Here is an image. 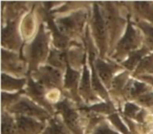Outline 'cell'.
<instances>
[{
    "label": "cell",
    "instance_id": "obj_1",
    "mask_svg": "<svg viewBox=\"0 0 153 134\" xmlns=\"http://www.w3.org/2000/svg\"><path fill=\"white\" fill-rule=\"evenodd\" d=\"M47 53V35L44 27L40 26L36 39L33 41L28 49V58H30V70H36L37 66L40 62L45 59Z\"/></svg>",
    "mask_w": 153,
    "mask_h": 134
},
{
    "label": "cell",
    "instance_id": "obj_2",
    "mask_svg": "<svg viewBox=\"0 0 153 134\" xmlns=\"http://www.w3.org/2000/svg\"><path fill=\"white\" fill-rule=\"evenodd\" d=\"M142 41L140 36L137 34L135 30L132 27V24L130 22V20H128V26H127V32L126 35L124 36V38L121 40V42L119 43L117 47V51L113 55V58L115 59H121L127 53H131L132 49L136 48L138 46V44Z\"/></svg>",
    "mask_w": 153,
    "mask_h": 134
},
{
    "label": "cell",
    "instance_id": "obj_3",
    "mask_svg": "<svg viewBox=\"0 0 153 134\" xmlns=\"http://www.w3.org/2000/svg\"><path fill=\"white\" fill-rule=\"evenodd\" d=\"M84 21H85V13L84 12H76V14L71 16L58 19L57 23L64 36L65 35L74 36L81 32Z\"/></svg>",
    "mask_w": 153,
    "mask_h": 134
},
{
    "label": "cell",
    "instance_id": "obj_4",
    "mask_svg": "<svg viewBox=\"0 0 153 134\" xmlns=\"http://www.w3.org/2000/svg\"><path fill=\"white\" fill-rule=\"evenodd\" d=\"M94 32L96 37L97 43L101 51V56H104L107 49V33H106V24L103 19V16L100 12V7L97 3L94 7Z\"/></svg>",
    "mask_w": 153,
    "mask_h": 134
},
{
    "label": "cell",
    "instance_id": "obj_5",
    "mask_svg": "<svg viewBox=\"0 0 153 134\" xmlns=\"http://www.w3.org/2000/svg\"><path fill=\"white\" fill-rule=\"evenodd\" d=\"M10 110L14 113L30 115V116H35L41 119H45L49 117V114L46 111L38 107L37 105H35L34 103L30 102L27 98H21L20 101H18L17 104L12 106Z\"/></svg>",
    "mask_w": 153,
    "mask_h": 134
},
{
    "label": "cell",
    "instance_id": "obj_6",
    "mask_svg": "<svg viewBox=\"0 0 153 134\" xmlns=\"http://www.w3.org/2000/svg\"><path fill=\"white\" fill-rule=\"evenodd\" d=\"M56 107L59 110V112L63 115L64 121L66 126L72 131L74 134H83L82 129L80 128L79 121H78V114L76 112L71 108L68 101H63L58 104H56Z\"/></svg>",
    "mask_w": 153,
    "mask_h": 134
},
{
    "label": "cell",
    "instance_id": "obj_7",
    "mask_svg": "<svg viewBox=\"0 0 153 134\" xmlns=\"http://www.w3.org/2000/svg\"><path fill=\"white\" fill-rule=\"evenodd\" d=\"M39 84L48 88L60 87L61 86V73L51 67H42L35 73Z\"/></svg>",
    "mask_w": 153,
    "mask_h": 134
},
{
    "label": "cell",
    "instance_id": "obj_8",
    "mask_svg": "<svg viewBox=\"0 0 153 134\" xmlns=\"http://www.w3.org/2000/svg\"><path fill=\"white\" fill-rule=\"evenodd\" d=\"M2 44L13 49H19L21 42L16 30V22L9 21L7 25L2 30Z\"/></svg>",
    "mask_w": 153,
    "mask_h": 134
},
{
    "label": "cell",
    "instance_id": "obj_9",
    "mask_svg": "<svg viewBox=\"0 0 153 134\" xmlns=\"http://www.w3.org/2000/svg\"><path fill=\"white\" fill-rule=\"evenodd\" d=\"M2 68L14 73H22L24 71V64L16 53L2 50Z\"/></svg>",
    "mask_w": 153,
    "mask_h": 134
},
{
    "label": "cell",
    "instance_id": "obj_10",
    "mask_svg": "<svg viewBox=\"0 0 153 134\" xmlns=\"http://www.w3.org/2000/svg\"><path fill=\"white\" fill-rule=\"evenodd\" d=\"M43 128V124L26 116L17 117V129L19 134H39Z\"/></svg>",
    "mask_w": 153,
    "mask_h": 134
},
{
    "label": "cell",
    "instance_id": "obj_11",
    "mask_svg": "<svg viewBox=\"0 0 153 134\" xmlns=\"http://www.w3.org/2000/svg\"><path fill=\"white\" fill-rule=\"evenodd\" d=\"M27 93L30 98H34L36 102H38L40 105H42L43 107L47 109V111H51V113L53 112V107L51 106V104H48L46 100L44 98V88L42 87V85L39 83L34 82L32 79L28 80V87H27Z\"/></svg>",
    "mask_w": 153,
    "mask_h": 134
},
{
    "label": "cell",
    "instance_id": "obj_12",
    "mask_svg": "<svg viewBox=\"0 0 153 134\" xmlns=\"http://www.w3.org/2000/svg\"><path fill=\"white\" fill-rule=\"evenodd\" d=\"M105 7H106V15H107V19H108L107 23H108V26L110 28V33L112 35V40H113L114 37L120 34V30H121L122 26H123L124 21L117 14L114 7H113V5L111 3H106Z\"/></svg>",
    "mask_w": 153,
    "mask_h": 134
},
{
    "label": "cell",
    "instance_id": "obj_13",
    "mask_svg": "<svg viewBox=\"0 0 153 134\" xmlns=\"http://www.w3.org/2000/svg\"><path fill=\"white\" fill-rule=\"evenodd\" d=\"M86 39H87V46H88V50H89V62H90V65H91V69H92V78H91V81H92V88L102 96L103 98L105 100H108V96H107V92L105 90V88L102 86L101 82L99 81L98 79V76L96 73V68H94V63H92V59H94V48H92V44H91V41H90V37L89 34L87 33L86 35Z\"/></svg>",
    "mask_w": 153,
    "mask_h": 134
},
{
    "label": "cell",
    "instance_id": "obj_14",
    "mask_svg": "<svg viewBox=\"0 0 153 134\" xmlns=\"http://www.w3.org/2000/svg\"><path fill=\"white\" fill-rule=\"evenodd\" d=\"M43 11H44V12H43V15H44L45 20H46L47 23H48L49 30L53 32V43H55V45L57 47H59V48H65V47L68 45V38L64 36V35L57 28L55 22L53 21V19H51V16L49 15V13L47 12V10L44 9Z\"/></svg>",
    "mask_w": 153,
    "mask_h": 134
},
{
    "label": "cell",
    "instance_id": "obj_15",
    "mask_svg": "<svg viewBox=\"0 0 153 134\" xmlns=\"http://www.w3.org/2000/svg\"><path fill=\"white\" fill-rule=\"evenodd\" d=\"M96 69L98 70L99 75L102 78L105 85L109 87L111 83V78H112L113 73L117 71L119 69V67L117 65H114V64H107L105 62H103L101 59H99L96 62Z\"/></svg>",
    "mask_w": 153,
    "mask_h": 134
},
{
    "label": "cell",
    "instance_id": "obj_16",
    "mask_svg": "<svg viewBox=\"0 0 153 134\" xmlns=\"http://www.w3.org/2000/svg\"><path fill=\"white\" fill-rule=\"evenodd\" d=\"M67 71H66V77H65V88L70 90L71 96L76 100V102L80 103V98L78 96V92H76V88H78V81H79V73L76 70H72L70 68L69 64L66 67Z\"/></svg>",
    "mask_w": 153,
    "mask_h": 134
},
{
    "label": "cell",
    "instance_id": "obj_17",
    "mask_svg": "<svg viewBox=\"0 0 153 134\" xmlns=\"http://www.w3.org/2000/svg\"><path fill=\"white\" fill-rule=\"evenodd\" d=\"M149 90H150L149 86L145 85V84H143V83H140V82L131 81L126 86L125 93L127 94L128 98H136V100H137L138 98H140L142 96L146 94Z\"/></svg>",
    "mask_w": 153,
    "mask_h": 134
},
{
    "label": "cell",
    "instance_id": "obj_18",
    "mask_svg": "<svg viewBox=\"0 0 153 134\" xmlns=\"http://www.w3.org/2000/svg\"><path fill=\"white\" fill-rule=\"evenodd\" d=\"M48 63L51 65L58 67V68H65L67 67L68 62H67V55L65 51H60L57 49H51V53H49L48 58Z\"/></svg>",
    "mask_w": 153,
    "mask_h": 134
},
{
    "label": "cell",
    "instance_id": "obj_19",
    "mask_svg": "<svg viewBox=\"0 0 153 134\" xmlns=\"http://www.w3.org/2000/svg\"><path fill=\"white\" fill-rule=\"evenodd\" d=\"M80 93L81 96L85 98L86 101L94 100L92 96L91 92V86H90V80H89V73H88L87 66L84 63V71H83V77H82L81 85H80Z\"/></svg>",
    "mask_w": 153,
    "mask_h": 134
},
{
    "label": "cell",
    "instance_id": "obj_20",
    "mask_svg": "<svg viewBox=\"0 0 153 134\" xmlns=\"http://www.w3.org/2000/svg\"><path fill=\"white\" fill-rule=\"evenodd\" d=\"M148 51H149V47H147V46H144L143 48L138 49V50H136V51H132L129 55L128 60H126V62H124L123 65L125 66L127 69L131 70V69L134 68V66L138 63V61H140Z\"/></svg>",
    "mask_w": 153,
    "mask_h": 134
},
{
    "label": "cell",
    "instance_id": "obj_21",
    "mask_svg": "<svg viewBox=\"0 0 153 134\" xmlns=\"http://www.w3.org/2000/svg\"><path fill=\"white\" fill-rule=\"evenodd\" d=\"M146 73L148 75H153V55L145 58L143 61H140L137 69L134 73V76L140 77V76H145Z\"/></svg>",
    "mask_w": 153,
    "mask_h": 134
},
{
    "label": "cell",
    "instance_id": "obj_22",
    "mask_svg": "<svg viewBox=\"0 0 153 134\" xmlns=\"http://www.w3.org/2000/svg\"><path fill=\"white\" fill-rule=\"evenodd\" d=\"M25 84L24 79H14L9 76L2 75V89L7 90H15V89H21L22 86Z\"/></svg>",
    "mask_w": 153,
    "mask_h": 134
},
{
    "label": "cell",
    "instance_id": "obj_23",
    "mask_svg": "<svg viewBox=\"0 0 153 134\" xmlns=\"http://www.w3.org/2000/svg\"><path fill=\"white\" fill-rule=\"evenodd\" d=\"M133 7L137 13L146 19L153 22V4L149 2H134Z\"/></svg>",
    "mask_w": 153,
    "mask_h": 134
},
{
    "label": "cell",
    "instance_id": "obj_24",
    "mask_svg": "<svg viewBox=\"0 0 153 134\" xmlns=\"http://www.w3.org/2000/svg\"><path fill=\"white\" fill-rule=\"evenodd\" d=\"M43 134H69L64 125L58 118H53Z\"/></svg>",
    "mask_w": 153,
    "mask_h": 134
},
{
    "label": "cell",
    "instance_id": "obj_25",
    "mask_svg": "<svg viewBox=\"0 0 153 134\" xmlns=\"http://www.w3.org/2000/svg\"><path fill=\"white\" fill-rule=\"evenodd\" d=\"M82 111H86V112H100V113H112L114 111V107H113L112 103L107 102L104 104H97L90 107H83L81 108Z\"/></svg>",
    "mask_w": 153,
    "mask_h": 134
},
{
    "label": "cell",
    "instance_id": "obj_26",
    "mask_svg": "<svg viewBox=\"0 0 153 134\" xmlns=\"http://www.w3.org/2000/svg\"><path fill=\"white\" fill-rule=\"evenodd\" d=\"M2 134H18L14 121L9 114H2Z\"/></svg>",
    "mask_w": 153,
    "mask_h": 134
},
{
    "label": "cell",
    "instance_id": "obj_27",
    "mask_svg": "<svg viewBox=\"0 0 153 134\" xmlns=\"http://www.w3.org/2000/svg\"><path fill=\"white\" fill-rule=\"evenodd\" d=\"M127 78H128V73H121L120 76H117V77H115L114 79H113V82H112L113 92L122 91L123 87L125 86Z\"/></svg>",
    "mask_w": 153,
    "mask_h": 134
},
{
    "label": "cell",
    "instance_id": "obj_28",
    "mask_svg": "<svg viewBox=\"0 0 153 134\" xmlns=\"http://www.w3.org/2000/svg\"><path fill=\"white\" fill-rule=\"evenodd\" d=\"M140 112H142V110H140V108H138L136 105L131 104V103H127V104L125 105L124 113H125V115H127L128 117L137 119L140 114Z\"/></svg>",
    "mask_w": 153,
    "mask_h": 134
},
{
    "label": "cell",
    "instance_id": "obj_29",
    "mask_svg": "<svg viewBox=\"0 0 153 134\" xmlns=\"http://www.w3.org/2000/svg\"><path fill=\"white\" fill-rule=\"evenodd\" d=\"M69 60L74 64L79 66L83 63V53L81 49L72 48L69 50Z\"/></svg>",
    "mask_w": 153,
    "mask_h": 134
},
{
    "label": "cell",
    "instance_id": "obj_30",
    "mask_svg": "<svg viewBox=\"0 0 153 134\" xmlns=\"http://www.w3.org/2000/svg\"><path fill=\"white\" fill-rule=\"evenodd\" d=\"M137 26L145 33L146 37L148 38L149 42L153 44V26H151L150 24L146 23V22H144V21H138Z\"/></svg>",
    "mask_w": 153,
    "mask_h": 134
},
{
    "label": "cell",
    "instance_id": "obj_31",
    "mask_svg": "<svg viewBox=\"0 0 153 134\" xmlns=\"http://www.w3.org/2000/svg\"><path fill=\"white\" fill-rule=\"evenodd\" d=\"M109 119H110L111 123H112L113 125H114L115 127L120 130V131L123 132L124 134H130L129 131H128V129L124 126V124L122 123L121 118H120V116L117 114V113H112V114L109 115Z\"/></svg>",
    "mask_w": 153,
    "mask_h": 134
},
{
    "label": "cell",
    "instance_id": "obj_32",
    "mask_svg": "<svg viewBox=\"0 0 153 134\" xmlns=\"http://www.w3.org/2000/svg\"><path fill=\"white\" fill-rule=\"evenodd\" d=\"M137 102L140 105L146 107H152L153 106V93H146L137 98Z\"/></svg>",
    "mask_w": 153,
    "mask_h": 134
},
{
    "label": "cell",
    "instance_id": "obj_33",
    "mask_svg": "<svg viewBox=\"0 0 153 134\" xmlns=\"http://www.w3.org/2000/svg\"><path fill=\"white\" fill-rule=\"evenodd\" d=\"M20 93H14V94H7V93H2V106L5 105H10L14 102L15 100H17L19 98Z\"/></svg>",
    "mask_w": 153,
    "mask_h": 134
},
{
    "label": "cell",
    "instance_id": "obj_34",
    "mask_svg": "<svg viewBox=\"0 0 153 134\" xmlns=\"http://www.w3.org/2000/svg\"><path fill=\"white\" fill-rule=\"evenodd\" d=\"M94 134H117V133H115L112 130H110L106 125H102L96 130V132Z\"/></svg>",
    "mask_w": 153,
    "mask_h": 134
},
{
    "label": "cell",
    "instance_id": "obj_35",
    "mask_svg": "<svg viewBox=\"0 0 153 134\" xmlns=\"http://www.w3.org/2000/svg\"><path fill=\"white\" fill-rule=\"evenodd\" d=\"M30 18H27V19L24 21V30H23V32H24V34H30V30H33V23H32V20H28Z\"/></svg>",
    "mask_w": 153,
    "mask_h": 134
},
{
    "label": "cell",
    "instance_id": "obj_36",
    "mask_svg": "<svg viewBox=\"0 0 153 134\" xmlns=\"http://www.w3.org/2000/svg\"><path fill=\"white\" fill-rule=\"evenodd\" d=\"M140 79H142V80H144V81H146V82H148L150 85H152L153 86V76H147V75H145V76H140Z\"/></svg>",
    "mask_w": 153,
    "mask_h": 134
}]
</instances>
